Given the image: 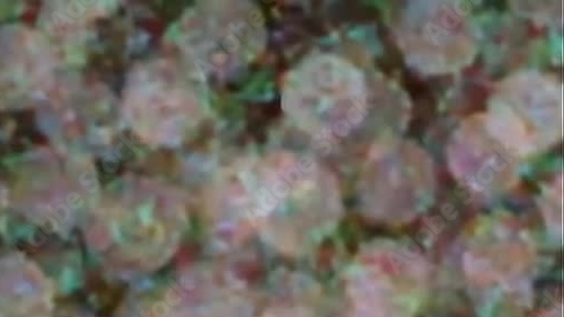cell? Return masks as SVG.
<instances>
[{
  "mask_svg": "<svg viewBox=\"0 0 564 317\" xmlns=\"http://www.w3.org/2000/svg\"><path fill=\"white\" fill-rule=\"evenodd\" d=\"M96 172L83 158L41 152L28 155L15 172L13 200L43 229L65 233L97 204Z\"/></svg>",
  "mask_w": 564,
  "mask_h": 317,
  "instance_id": "5b68a950",
  "label": "cell"
},
{
  "mask_svg": "<svg viewBox=\"0 0 564 317\" xmlns=\"http://www.w3.org/2000/svg\"><path fill=\"white\" fill-rule=\"evenodd\" d=\"M351 73L330 56L306 58L282 80L281 108L314 139L328 140L348 128L351 119Z\"/></svg>",
  "mask_w": 564,
  "mask_h": 317,
  "instance_id": "8992f818",
  "label": "cell"
},
{
  "mask_svg": "<svg viewBox=\"0 0 564 317\" xmlns=\"http://www.w3.org/2000/svg\"><path fill=\"white\" fill-rule=\"evenodd\" d=\"M172 42L202 76L228 78L254 64L268 41L265 19L249 2H203L187 9Z\"/></svg>",
  "mask_w": 564,
  "mask_h": 317,
  "instance_id": "277c9868",
  "label": "cell"
},
{
  "mask_svg": "<svg viewBox=\"0 0 564 317\" xmlns=\"http://www.w3.org/2000/svg\"><path fill=\"white\" fill-rule=\"evenodd\" d=\"M208 110L198 77L174 62L147 61L127 77L123 114L137 138L150 146L172 149L189 141Z\"/></svg>",
  "mask_w": 564,
  "mask_h": 317,
  "instance_id": "3957f363",
  "label": "cell"
},
{
  "mask_svg": "<svg viewBox=\"0 0 564 317\" xmlns=\"http://www.w3.org/2000/svg\"><path fill=\"white\" fill-rule=\"evenodd\" d=\"M189 216L177 192L160 181L126 176L97 201L87 240L90 250L113 273H153L177 252Z\"/></svg>",
  "mask_w": 564,
  "mask_h": 317,
  "instance_id": "7a4b0ae2",
  "label": "cell"
},
{
  "mask_svg": "<svg viewBox=\"0 0 564 317\" xmlns=\"http://www.w3.org/2000/svg\"><path fill=\"white\" fill-rule=\"evenodd\" d=\"M55 55L41 33L22 26H0V109L36 105L54 92Z\"/></svg>",
  "mask_w": 564,
  "mask_h": 317,
  "instance_id": "ba28073f",
  "label": "cell"
},
{
  "mask_svg": "<svg viewBox=\"0 0 564 317\" xmlns=\"http://www.w3.org/2000/svg\"><path fill=\"white\" fill-rule=\"evenodd\" d=\"M97 87L75 83L61 90L44 114L45 128L66 150L96 145L107 138L110 102Z\"/></svg>",
  "mask_w": 564,
  "mask_h": 317,
  "instance_id": "30bf717a",
  "label": "cell"
},
{
  "mask_svg": "<svg viewBox=\"0 0 564 317\" xmlns=\"http://www.w3.org/2000/svg\"><path fill=\"white\" fill-rule=\"evenodd\" d=\"M315 299L316 293L310 286L307 291H291L282 294V298L268 307L262 317H323Z\"/></svg>",
  "mask_w": 564,
  "mask_h": 317,
  "instance_id": "5bb4252c",
  "label": "cell"
},
{
  "mask_svg": "<svg viewBox=\"0 0 564 317\" xmlns=\"http://www.w3.org/2000/svg\"><path fill=\"white\" fill-rule=\"evenodd\" d=\"M426 282L425 265L412 253L369 251L348 271L351 317H413L425 295Z\"/></svg>",
  "mask_w": 564,
  "mask_h": 317,
  "instance_id": "52a82bcc",
  "label": "cell"
},
{
  "mask_svg": "<svg viewBox=\"0 0 564 317\" xmlns=\"http://www.w3.org/2000/svg\"><path fill=\"white\" fill-rule=\"evenodd\" d=\"M532 253L527 245H485L467 252L466 274L480 286H513L527 277Z\"/></svg>",
  "mask_w": 564,
  "mask_h": 317,
  "instance_id": "7c38bea8",
  "label": "cell"
},
{
  "mask_svg": "<svg viewBox=\"0 0 564 317\" xmlns=\"http://www.w3.org/2000/svg\"><path fill=\"white\" fill-rule=\"evenodd\" d=\"M117 8L107 2L50 3L45 6L44 23L51 31L59 33L84 26L89 21L108 15Z\"/></svg>",
  "mask_w": 564,
  "mask_h": 317,
  "instance_id": "4fadbf2b",
  "label": "cell"
},
{
  "mask_svg": "<svg viewBox=\"0 0 564 317\" xmlns=\"http://www.w3.org/2000/svg\"><path fill=\"white\" fill-rule=\"evenodd\" d=\"M55 289L23 254L0 256V317H54Z\"/></svg>",
  "mask_w": 564,
  "mask_h": 317,
  "instance_id": "8fae6325",
  "label": "cell"
},
{
  "mask_svg": "<svg viewBox=\"0 0 564 317\" xmlns=\"http://www.w3.org/2000/svg\"><path fill=\"white\" fill-rule=\"evenodd\" d=\"M156 317H253L241 283L225 271L198 266L185 271L153 309Z\"/></svg>",
  "mask_w": 564,
  "mask_h": 317,
  "instance_id": "9c48e42d",
  "label": "cell"
},
{
  "mask_svg": "<svg viewBox=\"0 0 564 317\" xmlns=\"http://www.w3.org/2000/svg\"><path fill=\"white\" fill-rule=\"evenodd\" d=\"M7 205V193L0 186V218H2Z\"/></svg>",
  "mask_w": 564,
  "mask_h": 317,
  "instance_id": "9a60e30c",
  "label": "cell"
},
{
  "mask_svg": "<svg viewBox=\"0 0 564 317\" xmlns=\"http://www.w3.org/2000/svg\"><path fill=\"white\" fill-rule=\"evenodd\" d=\"M212 209L223 236L253 231L289 255L304 254L322 242L340 211L333 178L310 157L292 152L243 158L223 170Z\"/></svg>",
  "mask_w": 564,
  "mask_h": 317,
  "instance_id": "6da1fadb",
  "label": "cell"
}]
</instances>
